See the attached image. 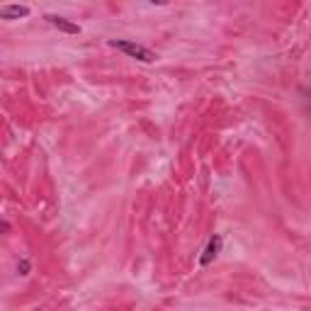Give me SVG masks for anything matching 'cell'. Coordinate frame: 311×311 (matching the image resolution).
Here are the masks:
<instances>
[{
  "label": "cell",
  "instance_id": "1",
  "mask_svg": "<svg viewBox=\"0 0 311 311\" xmlns=\"http://www.w3.org/2000/svg\"><path fill=\"white\" fill-rule=\"evenodd\" d=\"M110 46L119 49V51H124L127 56L136 58V61H143V63L156 61V54H153L151 49H146V46H141V44H134V42H129V39H114V42H110Z\"/></svg>",
  "mask_w": 311,
  "mask_h": 311
},
{
  "label": "cell",
  "instance_id": "2",
  "mask_svg": "<svg viewBox=\"0 0 311 311\" xmlns=\"http://www.w3.org/2000/svg\"><path fill=\"white\" fill-rule=\"evenodd\" d=\"M27 5H2L0 7V17H5V20H20V17H27Z\"/></svg>",
  "mask_w": 311,
  "mask_h": 311
},
{
  "label": "cell",
  "instance_id": "3",
  "mask_svg": "<svg viewBox=\"0 0 311 311\" xmlns=\"http://www.w3.org/2000/svg\"><path fill=\"white\" fill-rule=\"evenodd\" d=\"M46 20H49V22H51L54 27L61 29V32H66V34H81V27H78V25H73V22H68L66 17H56V15H49Z\"/></svg>",
  "mask_w": 311,
  "mask_h": 311
},
{
  "label": "cell",
  "instance_id": "4",
  "mask_svg": "<svg viewBox=\"0 0 311 311\" xmlns=\"http://www.w3.org/2000/svg\"><path fill=\"white\" fill-rule=\"evenodd\" d=\"M219 243H222L219 238H212V241H209L207 251H204V255H202V265H209V260L217 255V251H219Z\"/></svg>",
  "mask_w": 311,
  "mask_h": 311
}]
</instances>
